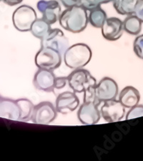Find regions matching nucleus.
Wrapping results in <instances>:
<instances>
[{
  "instance_id": "obj_20",
  "label": "nucleus",
  "mask_w": 143,
  "mask_h": 161,
  "mask_svg": "<svg viewBox=\"0 0 143 161\" xmlns=\"http://www.w3.org/2000/svg\"><path fill=\"white\" fill-rule=\"evenodd\" d=\"M107 18V16L106 12L101 8V7H98L90 11L88 21L92 27L101 29Z\"/></svg>"
},
{
  "instance_id": "obj_18",
  "label": "nucleus",
  "mask_w": 143,
  "mask_h": 161,
  "mask_svg": "<svg viewBox=\"0 0 143 161\" xmlns=\"http://www.w3.org/2000/svg\"><path fill=\"white\" fill-rule=\"evenodd\" d=\"M142 24L138 17L135 14L127 15L123 21L124 31L131 35H138L142 31Z\"/></svg>"
},
{
  "instance_id": "obj_8",
  "label": "nucleus",
  "mask_w": 143,
  "mask_h": 161,
  "mask_svg": "<svg viewBox=\"0 0 143 161\" xmlns=\"http://www.w3.org/2000/svg\"><path fill=\"white\" fill-rule=\"evenodd\" d=\"M41 47L54 49L63 55L69 47V42L60 29L55 28L51 29L45 37L41 39Z\"/></svg>"
},
{
  "instance_id": "obj_29",
  "label": "nucleus",
  "mask_w": 143,
  "mask_h": 161,
  "mask_svg": "<svg viewBox=\"0 0 143 161\" xmlns=\"http://www.w3.org/2000/svg\"><path fill=\"white\" fill-rule=\"evenodd\" d=\"M95 1L98 3L99 4H107L109 2H113V0H95Z\"/></svg>"
},
{
  "instance_id": "obj_30",
  "label": "nucleus",
  "mask_w": 143,
  "mask_h": 161,
  "mask_svg": "<svg viewBox=\"0 0 143 161\" xmlns=\"http://www.w3.org/2000/svg\"><path fill=\"white\" fill-rule=\"evenodd\" d=\"M2 97H1V96H0V103H1V100H2Z\"/></svg>"
},
{
  "instance_id": "obj_2",
  "label": "nucleus",
  "mask_w": 143,
  "mask_h": 161,
  "mask_svg": "<svg viewBox=\"0 0 143 161\" xmlns=\"http://www.w3.org/2000/svg\"><path fill=\"white\" fill-rule=\"evenodd\" d=\"M59 22L63 29L70 32H82L89 22L87 11L80 6L67 7L62 12Z\"/></svg>"
},
{
  "instance_id": "obj_6",
  "label": "nucleus",
  "mask_w": 143,
  "mask_h": 161,
  "mask_svg": "<svg viewBox=\"0 0 143 161\" xmlns=\"http://www.w3.org/2000/svg\"><path fill=\"white\" fill-rule=\"evenodd\" d=\"M62 54L54 49L41 47L40 50L35 55V64L39 69L54 70L60 67Z\"/></svg>"
},
{
  "instance_id": "obj_21",
  "label": "nucleus",
  "mask_w": 143,
  "mask_h": 161,
  "mask_svg": "<svg viewBox=\"0 0 143 161\" xmlns=\"http://www.w3.org/2000/svg\"><path fill=\"white\" fill-rule=\"evenodd\" d=\"M51 29V25L41 18V19H37L35 21L31 27L30 32L33 36L41 40Z\"/></svg>"
},
{
  "instance_id": "obj_19",
  "label": "nucleus",
  "mask_w": 143,
  "mask_h": 161,
  "mask_svg": "<svg viewBox=\"0 0 143 161\" xmlns=\"http://www.w3.org/2000/svg\"><path fill=\"white\" fill-rule=\"evenodd\" d=\"M20 110V121L31 120L34 110V104L27 98H20L16 100Z\"/></svg>"
},
{
  "instance_id": "obj_28",
  "label": "nucleus",
  "mask_w": 143,
  "mask_h": 161,
  "mask_svg": "<svg viewBox=\"0 0 143 161\" xmlns=\"http://www.w3.org/2000/svg\"><path fill=\"white\" fill-rule=\"evenodd\" d=\"M5 4L8 5V6L12 7V6H16V5L22 3L23 0H2Z\"/></svg>"
},
{
  "instance_id": "obj_9",
  "label": "nucleus",
  "mask_w": 143,
  "mask_h": 161,
  "mask_svg": "<svg viewBox=\"0 0 143 161\" xmlns=\"http://www.w3.org/2000/svg\"><path fill=\"white\" fill-rule=\"evenodd\" d=\"M95 95L100 102H105L107 100L116 99L118 95L119 88L118 83L110 77H106L100 80L96 85Z\"/></svg>"
},
{
  "instance_id": "obj_7",
  "label": "nucleus",
  "mask_w": 143,
  "mask_h": 161,
  "mask_svg": "<svg viewBox=\"0 0 143 161\" xmlns=\"http://www.w3.org/2000/svg\"><path fill=\"white\" fill-rule=\"evenodd\" d=\"M57 116V111L53 104L44 101L35 105L31 120L35 124L49 125L55 120Z\"/></svg>"
},
{
  "instance_id": "obj_15",
  "label": "nucleus",
  "mask_w": 143,
  "mask_h": 161,
  "mask_svg": "<svg viewBox=\"0 0 143 161\" xmlns=\"http://www.w3.org/2000/svg\"><path fill=\"white\" fill-rule=\"evenodd\" d=\"M0 118L13 121H20V110L16 100L2 98L0 103Z\"/></svg>"
},
{
  "instance_id": "obj_26",
  "label": "nucleus",
  "mask_w": 143,
  "mask_h": 161,
  "mask_svg": "<svg viewBox=\"0 0 143 161\" xmlns=\"http://www.w3.org/2000/svg\"><path fill=\"white\" fill-rule=\"evenodd\" d=\"M67 82V77H56L55 80V86H54V89H62L66 86Z\"/></svg>"
},
{
  "instance_id": "obj_10",
  "label": "nucleus",
  "mask_w": 143,
  "mask_h": 161,
  "mask_svg": "<svg viewBox=\"0 0 143 161\" xmlns=\"http://www.w3.org/2000/svg\"><path fill=\"white\" fill-rule=\"evenodd\" d=\"M100 113L107 123H115L123 118L125 115V108L119 100H107L104 102L101 107Z\"/></svg>"
},
{
  "instance_id": "obj_1",
  "label": "nucleus",
  "mask_w": 143,
  "mask_h": 161,
  "mask_svg": "<svg viewBox=\"0 0 143 161\" xmlns=\"http://www.w3.org/2000/svg\"><path fill=\"white\" fill-rule=\"evenodd\" d=\"M95 87H90L84 92L83 103L77 111V118L83 125H95L100 120L101 113L99 105L101 102L95 95Z\"/></svg>"
},
{
  "instance_id": "obj_31",
  "label": "nucleus",
  "mask_w": 143,
  "mask_h": 161,
  "mask_svg": "<svg viewBox=\"0 0 143 161\" xmlns=\"http://www.w3.org/2000/svg\"><path fill=\"white\" fill-rule=\"evenodd\" d=\"M1 1H2V0H0V2H1Z\"/></svg>"
},
{
  "instance_id": "obj_11",
  "label": "nucleus",
  "mask_w": 143,
  "mask_h": 161,
  "mask_svg": "<svg viewBox=\"0 0 143 161\" xmlns=\"http://www.w3.org/2000/svg\"><path fill=\"white\" fill-rule=\"evenodd\" d=\"M37 7L41 14L42 19L49 24L53 25L59 21L62 13L60 4L57 0H40Z\"/></svg>"
},
{
  "instance_id": "obj_16",
  "label": "nucleus",
  "mask_w": 143,
  "mask_h": 161,
  "mask_svg": "<svg viewBox=\"0 0 143 161\" xmlns=\"http://www.w3.org/2000/svg\"><path fill=\"white\" fill-rule=\"evenodd\" d=\"M140 100V94L136 88L132 86H127L119 93V101L124 108L130 109L138 105Z\"/></svg>"
},
{
  "instance_id": "obj_22",
  "label": "nucleus",
  "mask_w": 143,
  "mask_h": 161,
  "mask_svg": "<svg viewBox=\"0 0 143 161\" xmlns=\"http://www.w3.org/2000/svg\"><path fill=\"white\" fill-rule=\"evenodd\" d=\"M133 50L137 58L143 59V35H138L135 39Z\"/></svg>"
},
{
  "instance_id": "obj_3",
  "label": "nucleus",
  "mask_w": 143,
  "mask_h": 161,
  "mask_svg": "<svg viewBox=\"0 0 143 161\" xmlns=\"http://www.w3.org/2000/svg\"><path fill=\"white\" fill-rule=\"evenodd\" d=\"M92 50L84 43H77L69 46L63 54L65 65L77 69L85 67L92 59Z\"/></svg>"
},
{
  "instance_id": "obj_14",
  "label": "nucleus",
  "mask_w": 143,
  "mask_h": 161,
  "mask_svg": "<svg viewBox=\"0 0 143 161\" xmlns=\"http://www.w3.org/2000/svg\"><path fill=\"white\" fill-rule=\"evenodd\" d=\"M56 77L52 70L39 69L34 77V86L39 90L46 92H52L55 86Z\"/></svg>"
},
{
  "instance_id": "obj_13",
  "label": "nucleus",
  "mask_w": 143,
  "mask_h": 161,
  "mask_svg": "<svg viewBox=\"0 0 143 161\" xmlns=\"http://www.w3.org/2000/svg\"><path fill=\"white\" fill-rule=\"evenodd\" d=\"M102 35L108 41L118 40L123 35V22L118 17L107 18L101 27Z\"/></svg>"
},
{
  "instance_id": "obj_24",
  "label": "nucleus",
  "mask_w": 143,
  "mask_h": 161,
  "mask_svg": "<svg viewBox=\"0 0 143 161\" xmlns=\"http://www.w3.org/2000/svg\"><path fill=\"white\" fill-rule=\"evenodd\" d=\"M78 6L82 7L87 11L90 12L98 7H100V4L97 3L95 0H79Z\"/></svg>"
},
{
  "instance_id": "obj_17",
  "label": "nucleus",
  "mask_w": 143,
  "mask_h": 161,
  "mask_svg": "<svg viewBox=\"0 0 143 161\" xmlns=\"http://www.w3.org/2000/svg\"><path fill=\"white\" fill-rule=\"evenodd\" d=\"M140 0H113L114 9L121 15L134 14L135 9Z\"/></svg>"
},
{
  "instance_id": "obj_5",
  "label": "nucleus",
  "mask_w": 143,
  "mask_h": 161,
  "mask_svg": "<svg viewBox=\"0 0 143 161\" xmlns=\"http://www.w3.org/2000/svg\"><path fill=\"white\" fill-rule=\"evenodd\" d=\"M37 19V13L29 5H21L14 10L12 14L13 25L19 32H28L35 21Z\"/></svg>"
},
{
  "instance_id": "obj_27",
  "label": "nucleus",
  "mask_w": 143,
  "mask_h": 161,
  "mask_svg": "<svg viewBox=\"0 0 143 161\" xmlns=\"http://www.w3.org/2000/svg\"><path fill=\"white\" fill-rule=\"evenodd\" d=\"M61 3L67 8L72 6H78L79 0H60Z\"/></svg>"
},
{
  "instance_id": "obj_12",
  "label": "nucleus",
  "mask_w": 143,
  "mask_h": 161,
  "mask_svg": "<svg viewBox=\"0 0 143 161\" xmlns=\"http://www.w3.org/2000/svg\"><path fill=\"white\" fill-rule=\"evenodd\" d=\"M80 105V100L74 92L66 91L57 96L55 108L57 113L66 115L74 111Z\"/></svg>"
},
{
  "instance_id": "obj_25",
  "label": "nucleus",
  "mask_w": 143,
  "mask_h": 161,
  "mask_svg": "<svg viewBox=\"0 0 143 161\" xmlns=\"http://www.w3.org/2000/svg\"><path fill=\"white\" fill-rule=\"evenodd\" d=\"M134 14L143 23V0H140L135 9Z\"/></svg>"
},
{
  "instance_id": "obj_4",
  "label": "nucleus",
  "mask_w": 143,
  "mask_h": 161,
  "mask_svg": "<svg viewBox=\"0 0 143 161\" xmlns=\"http://www.w3.org/2000/svg\"><path fill=\"white\" fill-rule=\"evenodd\" d=\"M69 87L75 93H82L90 87H95L97 81L90 72L85 69H77L67 77Z\"/></svg>"
},
{
  "instance_id": "obj_23",
  "label": "nucleus",
  "mask_w": 143,
  "mask_h": 161,
  "mask_svg": "<svg viewBox=\"0 0 143 161\" xmlns=\"http://www.w3.org/2000/svg\"><path fill=\"white\" fill-rule=\"evenodd\" d=\"M143 116V105H137L130 108L126 115V120H132Z\"/></svg>"
}]
</instances>
